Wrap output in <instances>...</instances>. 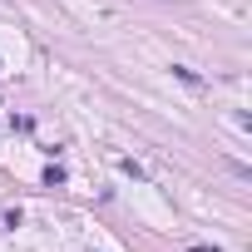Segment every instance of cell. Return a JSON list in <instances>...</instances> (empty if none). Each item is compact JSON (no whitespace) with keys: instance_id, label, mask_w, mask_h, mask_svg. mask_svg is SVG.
<instances>
[]
</instances>
